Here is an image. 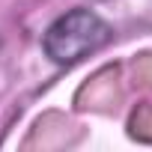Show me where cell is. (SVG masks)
Masks as SVG:
<instances>
[{
  "label": "cell",
  "mask_w": 152,
  "mask_h": 152,
  "mask_svg": "<svg viewBox=\"0 0 152 152\" xmlns=\"http://www.w3.org/2000/svg\"><path fill=\"white\" fill-rule=\"evenodd\" d=\"M107 42H110L107 21L90 9H72L60 15L42 36V48L57 66H72Z\"/></svg>",
  "instance_id": "6da1fadb"
}]
</instances>
